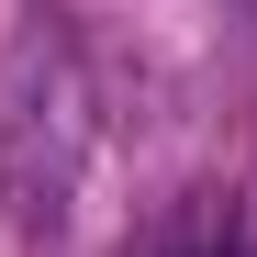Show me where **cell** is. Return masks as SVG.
I'll return each instance as SVG.
<instances>
[{"label": "cell", "mask_w": 257, "mask_h": 257, "mask_svg": "<svg viewBox=\"0 0 257 257\" xmlns=\"http://www.w3.org/2000/svg\"><path fill=\"white\" fill-rule=\"evenodd\" d=\"M201 257H257V235H246V224H235V212H224V224H212V235H201Z\"/></svg>", "instance_id": "1"}]
</instances>
